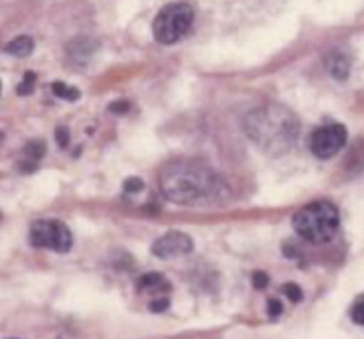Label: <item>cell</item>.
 Segmentation results:
<instances>
[{
  "label": "cell",
  "instance_id": "6da1fadb",
  "mask_svg": "<svg viewBox=\"0 0 364 339\" xmlns=\"http://www.w3.org/2000/svg\"><path fill=\"white\" fill-rule=\"evenodd\" d=\"M161 193L181 205L211 204L223 197L222 179L208 164L200 161H171L159 173Z\"/></svg>",
  "mask_w": 364,
  "mask_h": 339
},
{
  "label": "cell",
  "instance_id": "7a4b0ae2",
  "mask_svg": "<svg viewBox=\"0 0 364 339\" xmlns=\"http://www.w3.org/2000/svg\"><path fill=\"white\" fill-rule=\"evenodd\" d=\"M248 139L266 156L279 157L293 149L300 134V122L289 107L266 104L250 111L243 120Z\"/></svg>",
  "mask_w": 364,
  "mask_h": 339
},
{
  "label": "cell",
  "instance_id": "3957f363",
  "mask_svg": "<svg viewBox=\"0 0 364 339\" xmlns=\"http://www.w3.org/2000/svg\"><path fill=\"white\" fill-rule=\"evenodd\" d=\"M293 229L302 240L321 244L331 241L339 229V211L332 202H313L295 212Z\"/></svg>",
  "mask_w": 364,
  "mask_h": 339
},
{
  "label": "cell",
  "instance_id": "277c9868",
  "mask_svg": "<svg viewBox=\"0 0 364 339\" xmlns=\"http://www.w3.org/2000/svg\"><path fill=\"white\" fill-rule=\"evenodd\" d=\"M195 11L188 2H171L161 8L154 18L152 33L156 41L163 45L177 43L190 31L193 23Z\"/></svg>",
  "mask_w": 364,
  "mask_h": 339
},
{
  "label": "cell",
  "instance_id": "5b68a950",
  "mask_svg": "<svg viewBox=\"0 0 364 339\" xmlns=\"http://www.w3.org/2000/svg\"><path fill=\"white\" fill-rule=\"evenodd\" d=\"M29 241L36 248H47L58 254H66L72 250L73 236L68 227L59 220H40L31 227Z\"/></svg>",
  "mask_w": 364,
  "mask_h": 339
},
{
  "label": "cell",
  "instance_id": "8992f818",
  "mask_svg": "<svg viewBox=\"0 0 364 339\" xmlns=\"http://www.w3.org/2000/svg\"><path fill=\"white\" fill-rule=\"evenodd\" d=\"M348 132L343 124H325L311 136V152L318 159H331L346 145Z\"/></svg>",
  "mask_w": 364,
  "mask_h": 339
},
{
  "label": "cell",
  "instance_id": "52a82bcc",
  "mask_svg": "<svg viewBox=\"0 0 364 339\" xmlns=\"http://www.w3.org/2000/svg\"><path fill=\"white\" fill-rule=\"evenodd\" d=\"M191 250H193V240L181 230H170L157 237L152 244V254L163 261L188 256Z\"/></svg>",
  "mask_w": 364,
  "mask_h": 339
},
{
  "label": "cell",
  "instance_id": "ba28073f",
  "mask_svg": "<svg viewBox=\"0 0 364 339\" xmlns=\"http://www.w3.org/2000/svg\"><path fill=\"white\" fill-rule=\"evenodd\" d=\"M34 50V41L29 36H18L13 41H9L4 47L6 54L13 55V58H27V55L33 54Z\"/></svg>",
  "mask_w": 364,
  "mask_h": 339
},
{
  "label": "cell",
  "instance_id": "9c48e42d",
  "mask_svg": "<svg viewBox=\"0 0 364 339\" xmlns=\"http://www.w3.org/2000/svg\"><path fill=\"white\" fill-rule=\"evenodd\" d=\"M138 291H170V282L161 274H146L138 281Z\"/></svg>",
  "mask_w": 364,
  "mask_h": 339
},
{
  "label": "cell",
  "instance_id": "30bf717a",
  "mask_svg": "<svg viewBox=\"0 0 364 339\" xmlns=\"http://www.w3.org/2000/svg\"><path fill=\"white\" fill-rule=\"evenodd\" d=\"M328 70H331L332 77L334 79H346L350 72V66H348V59L341 54H334L331 59H328Z\"/></svg>",
  "mask_w": 364,
  "mask_h": 339
},
{
  "label": "cell",
  "instance_id": "8fae6325",
  "mask_svg": "<svg viewBox=\"0 0 364 339\" xmlns=\"http://www.w3.org/2000/svg\"><path fill=\"white\" fill-rule=\"evenodd\" d=\"M52 93H54L58 99L68 100V102H75V100H79V97H80L79 90L73 88V86H66V84H63V82L52 84Z\"/></svg>",
  "mask_w": 364,
  "mask_h": 339
},
{
  "label": "cell",
  "instance_id": "7c38bea8",
  "mask_svg": "<svg viewBox=\"0 0 364 339\" xmlns=\"http://www.w3.org/2000/svg\"><path fill=\"white\" fill-rule=\"evenodd\" d=\"M34 84H36V73L27 72L22 82L18 84L16 93H18V95H31V93H33V90H34Z\"/></svg>",
  "mask_w": 364,
  "mask_h": 339
},
{
  "label": "cell",
  "instance_id": "4fadbf2b",
  "mask_svg": "<svg viewBox=\"0 0 364 339\" xmlns=\"http://www.w3.org/2000/svg\"><path fill=\"white\" fill-rule=\"evenodd\" d=\"M45 152V145L43 143H29L26 149V154H27V159L29 161H38L41 159V156H43Z\"/></svg>",
  "mask_w": 364,
  "mask_h": 339
},
{
  "label": "cell",
  "instance_id": "5bb4252c",
  "mask_svg": "<svg viewBox=\"0 0 364 339\" xmlns=\"http://www.w3.org/2000/svg\"><path fill=\"white\" fill-rule=\"evenodd\" d=\"M352 320L357 325H364V296L357 300L352 307Z\"/></svg>",
  "mask_w": 364,
  "mask_h": 339
},
{
  "label": "cell",
  "instance_id": "9a60e30c",
  "mask_svg": "<svg viewBox=\"0 0 364 339\" xmlns=\"http://www.w3.org/2000/svg\"><path fill=\"white\" fill-rule=\"evenodd\" d=\"M284 293H286V296H288V298L291 300V302H300V300L304 298L302 289H300V286H296V284H288V286H286Z\"/></svg>",
  "mask_w": 364,
  "mask_h": 339
},
{
  "label": "cell",
  "instance_id": "2e32d148",
  "mask_svg": "<svg viewBox=\"0 0 364 339\" xmlns=\"http://www.w3.org/2000/svg\"><path fill=\"white\" fill-rule=\"evenodd\" d=\"M124 188L127 193H139V191L143 190V181L136 179V177H131V179L125 181Z\"/></svg>",
  "mask_w": 364,
  "mask_h": 339
},
{
  "label": "cell",
  "instance_id": "e0dca14e",
  "mask_svg": "<svg viewBox=\"0 0 364 339\" xmlns=\"http://www.w3.org/2000/svg\"><path fill=\"white\" fill-rule=\"evenodd\" d=\"M252 281H254L255 288H257V289H264L266 286H268L269 279H268V275L264 274V271H257V274H254Z\"/></svg>",
  "mask_w": 364,
  "mask_h": 339
},
{
  "label": "cell",
  "instance_id": "ac0fdd59",
  "mask_svg": "<svg viewBox=\"0 0 364 339\" xmlns=\"http://www.w3.org/2000/svg\"><path fill=\"white\" fill-rule=\"evenodd\" d=\"M168 306H170V302H168L166 298L154 300V302L150 303V311H152V313H163L164 309H168Z\"/></svg>",
  "mask_w": 364,
  "mask_h": 339
},
{
  "label": "cell",
  "instance_id": "d6986e66",
  "mask_svg": "<svg viewBox=\"0 0 364 339\" xmlns=\"http://www.w3.org/2000/svg\"><path fill=\"white\" fill-rule=\"evenodd\" d=\"M268 313H269V316H279V314L282 313V303L279 302V300H269Z\"/></svg>",
  "mask_w": 364,
  "mask_h": 339
},
{
  "label": "cell",
  "instance_id": "ffe728a7",
  "mask_svg": "<svg viewBox=\"0 0 364 339\" xmlns=\"http://www.w3.org/2000/svg\"><path fill=\"white\" fill-rule=\"evenodd\" d=\"M55 138H58V143L61 146H66L70 141V134L66 129H58V132H55Z\"/></svg>",
  "mask_w": 364,
  "mask_h": 339
},
{
  "label": "cell",
  "instance_id": "44dd1931",
  "mask_svg": "<svg viewBox=\"0 0 364 339\" xmlns=\"http://www.w3.org/2000/svg\"><path fill=\"white\" fill-rule=\"evenodd\" d=\"M0 93H2V82H0Z\"/></svg>",
  "mask_w": 364,
  "mask_h": 339
}]
</instances>
